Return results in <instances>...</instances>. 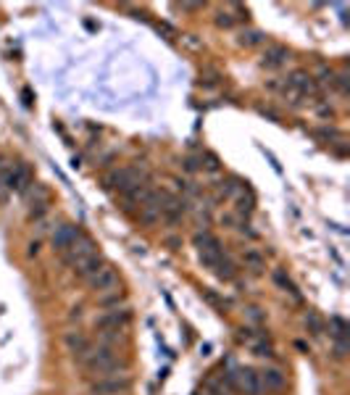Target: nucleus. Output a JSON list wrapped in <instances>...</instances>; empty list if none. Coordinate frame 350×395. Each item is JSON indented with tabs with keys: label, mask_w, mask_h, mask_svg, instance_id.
<instances>
[{
	"label": "nucleus",
	"mask_w": 350,
	"mask_h": 395,
	"mask_svg": "<svg viewBox=\"0 0 350 395\" xmlns=\"http://www.w3.org/2000/svg\"><path fill=\"white\" fill-rule=\"evenodd\" d=\"M76 364L82 366L90 374H98V377H116L127 372V361L116 353V348L111 345H101V343H90L85 351L74 358Z\"/></svg>",
	"instance_id": "f257e3e1"
},
{
	"label": "nucleus",
	"mask_w": 350,
	"mask_h": 395,
	"mask_svg": "<svg viewBox=\"0 0 350 395\" xmlns=\"http://www.w3.org/2000/svg\"><path fill=\"white\" fill-rule=\"evenodd\" d=\"M306 327L308 330H311V335H324V330H327V327H324V322H321L319 319V314H316V311H308L306 314Z\"/></svg>",
	"instance_id": "4be33fe9"
},
{
	"label": "nucleus",
	"mask_w": 350,
	"mask_h": 395,
	"mask_svg": "<svg viewBox=\"0 0 350 395\" xmlns=\"http://www.w3.org/2000/svg\"><path fill=\"white\" fill-rule=\"evenodd\" d=\"M121 337H124V332H119V330H98V343H101V345L116 348V343Z\"/></svg>",
	"instance_id": "aec40b11"
},
{
	"label": "nucleus",
	"mask_w": 350,
	"mask_h": 395,
	"mask_svg": "<svg viewBox=\"0 0 350 395\" xmlns=\"http://www.w3.org/2000/svg\"><path fill=\"white\" fill-rule=\"evenodd\" d=\"M285 90H295L298 95H313L316 92V82H313V77L308 72H292L287 77Z\"/></svg>",
	"instance_id": "9b49d317"
},
{
	"label": "nucleus",
	"mask_w": 350,
	"mask_h": 395,
	"mask_svg": "<svg viewBox=\"0 0 350 395\" xmlns=\"http://www.w3.org/2000/svg\"><path fill=\"white\" fill-rule=\"evenodd\" d=\"M253 205H256V201H253V195H250V190H240V195L234 198V211L243 216V219H248L250 214H253Z\"/></svg>",
	"instance_id": "f3484780"
},
{
	"label": "nucleus",
	"mask_w": 350,
	"mask_h": 395,
	"mask_svg": "<svg viewBox=\"0 0 350 395\" xmlns=\"http://www.w3.org/2000/svg\"><path fill=\"white\" fill-rule=\"evenodd\" d=\"M143 182H147V174L143 166H124V169H116V172H111L105 176V188L121 192V195H127V192L134 190Z\"/></svg>",
	"instance_id": "f03ea898"
},
{
	"label": "nucleus",
	"mask_w": 350,
	"mask_h": 395,
	"mask_svg": "<svg viewBox=\"0 0 350 395\" xmlns=\"http://www.w3.org/2000/svg\"><path fill=\"white\" fill-rule=\"evenodd\" d=\"M258 377H261L263 393H277V390H282V387H285V374H282L279 369H274V366H266V369H261V372H258Z\"/></svg>",
	"instance_id": "ddd939ff"
},
{
	"label": "nucleus",
	"mask_w": 350,
	"mask_h": 395,
	"mask_svg": "<svg viewBox=\"0 0 350 395\" xmlns=\"http://www.w3.org/2000/svg\"><path fill=\"white\" fill-rule=\"evenodd\" d=\"M253 353H256V356H261V358H271V356H274V348H271L261 335L258 343H253Z\"/></svg>",
	"instance_id": "b1692460"
},
{
	"label": "nucleus",
	"mask_w": 350,
	"mask_h": 395,
	"mask_svg": "<svg viewBox=\"0 0 350 395\" xmlns=\"http://www.w3.org/2000/svg\"><path fill=\"white\" fill-rule=\"evenodd\" d=\"M48 203H50L48 190L40 188V185H32L30 188V219H43L45 211H48Z\"/></svg>",
	"instance_id": "9d476101"
},
{
	"label": "nucleus",
	"mask_w": 350,
	"mask_h": 395,
	"mask_svg": "<svg viewBox=\"0 0 350 395\" xmlns=\"http://www.w3.org/2000/svg\"><path fill=\"white\" fill-rule=\"evenodd\" d=\"M27 253H30V256H37V253H40V243H37V240L30 243V250H27Z\"/></svg>",
	"instance_id": "7c9ffc66"
},
{
	"label": "nucleus",
	"mask_w": 350,
	"mask_h": 395,
	"mask_svg": "<svg viewBox=\"0 0 350 395\" xmlns=\"http://www.w3.org/2000/svg\"><path fill=\"white\" fill-rule=\"evenodd\" d=\"M63 343H66V348H69V353H72L74 358H76V356H79V353H82L90 345V340L85 337V332H79V330H72V332H66Z\"/></svg>",
	"instance_id": "2eb2a0df"
},
{
	"label": "nucleus",
	"mask_w": 350,
	"mask_h": 395,
	"mask_svg": "<svg viewBox=\"0 0 350 395\" xmlns=\"http://www.w3.org/2000/svg\"><path fill=\"white\" fill-rule=\"evenodd\" d=\"M124 301V293H119V290H114V293H105L101 295V306L108 311V308H119V303Z\"/></svg>",
	"instance_id": "5701e85b"
},
{
	"label": "nucleus",
	"mask_w": 350,
	"mask_h": 395,
	"mask_svg": "<svg viewBox=\"0 0 350 395\" xmlns=\"http://www.w3.org/2000/svg\"><path fill=\"white\" fill-rule=\"evenodd\" d=\"M274 282H277V285L282 287V290H285V293H290L292 298H298V301H300V295H298V287L292 285V279L287 277L285 272H274Z\"/></svg>",
	"instance_id": "412c9836"
},
{
	"label": "nucleus",
	"mask_w": 350,
	"mask_h": 395,
	"mask_svg": "<svg viewBox=\"0 0 350 395\" xmlns=\"http://www.w3.org/2000/svg\"><path fill=\"white\" fill-rule=\"evenodd\" d=\"M258 43H263V34L261 32H248V34H243L240 37V45H258Z\"/></svg>",
	"instance_id": "a878e982"
},
{
	"label": "nucleus",
	"mask_w": 350,
	"mask_h": 395,
	"mask_svg": "<svg viewBox=\"0 0 350 395\" xmlns=\"http://www.w3.org/2000/svg\"><path fill=\"white\" fill-rule=\"evenodd\" d=\"M69 319H72V322H74V319H82V308L74 306V308H72V314H69Z\"/></svg>",
	"instance_id": "c756f323"
},
{
	"label": "nucleus",
	"mask_w": 350,
	"mask_h": 395,
	"mask_svg": "<svg viewBox=\"0 0 350 395\" xmlns=\"http://www.w3.org/2000/svg\"><path fill=\"white\" fill-rule=\"evenodd\" d=\"M203 169H208V172H219V159H216L214 153H205V156H203Z\"/></svg>",
	"instance_id": "bb28decb"
},
{
	"label": "nucleus",
	"mask_w": 350,
	"mask_h": 395,
	"mask_svg": "<svg viewBox=\"0 0 350 395\" xmlns=\"http://www.w3.org/2000/svg\"><path fill=\"white\" fill-rule=\"evenodd\" d=\"M234 385H237V393L243 395H266L261 387V377H258V369L253 366H234Z\"/></svg>",
	"instance_id": "20e7f679"
},
{
	"label": "nucleus",
	"mask_w": 350,
	"mask_h": 395,
	"mask_svg": "<svg viewBox=\"0 0 350 395\" xmlns=\"http://www.w3.org/2000/svg\"><path fill=\"white\" fill-rule=\"evenodd\" d=\"M119 285V272L111 266V263H103V269L95 274V277L88 279V287L95 295H105V293H114Z\"/></svg>",
	"instance_id": "0eeeda50"
},
{
	"label": "nucleus",
	"mask_w": 350,
	"mask_h": 395,
	"mask_svg": "<svg viewBox=\"0 0 350 395\" xmlns=\"http://www.w3.org/2000/svg\"><path fill=\"white\" fill-rule=\"evenodd\" d=\"M245 266H250L253 272L263 269V256L261 253H256V250H248V253H245Z\"/></svg>",
	"instance_id": "393cba45"
},
{
	"label": "nucleus",
	"mask_w": 350,
	"mask_h": 395,
	"mask_svg": "<svg viewBox=\"0 0 350 395\" xmlns=\"http://www.w3.org/2000/svg\"><path fill=\"white\" fill-rule=\"evenodd\" d=\"M248 319H250V322H253V324H261L263 319H266V316H263V311H261V308H256V306H253V308H248Z\"/></svg>",
	"instance_id": "c85d7f7f"
},
{
	"label": "nucleus",
	"mask_w": 350,
	"mask_h": 395,
	"mask_svg": "<svg viewBox=\"0 0 350 395\" xmlns=\"http://www.w3.org/2000/svg\"><path fill=\"white\" fill-rule=\"evenodd\" d=\"M185 214H187V201L179 198V195L166 192V201L161 205V219L166 221V224H179Z\"/></svg>",
	"instance_id": "6e6552de"
},
{
	"label": "nucleus",
	"mask_w": 350,
	"mask_h": 395,
	"mask_svg": "<svg viewBox=\"0 0 350 395\" xmlns=\"http://www.w3.org/2000/svg\"><path fill=\"white\" fill-rule=\"evenodd\" d=\"M79 237H82V230H79L76 224H61V227H56V232L50 234V245H53V250L63 253V250L69 248L72 243H76Z\"/></svg>",
	"instance_id": "1a4fd4ad"
},
{
	"label": "nucleus",
	"mask_w": 350,
	"mask_h": 395,
	"mask_svg": "<svg viewBox=\"0 0 350 395\" xmlns=\"http://www.w3.org/2000/svg\"><path fill=\"white\" fill-rule=\"evenodd\" d=\"M95 253H98L95 243L90 240L88 234H82L76 243H72L69 248L61 253V259H63V263H66V266H72V269H74V266H79L82 261H88L90 256H95Z\"/></svg>",
	"instance_id": "39448f33"
},
{
	"label": "nucleus",
	"mask_w": 350,
	"mask_h": 395,
	"mask_svg": "<svg viewBox=\"0 0 350 395\" xmlns=\"http://www.w3.org/2000/svg\"><path fill=\"white\" fill-rule=\"evenodd\" d=\"M329 335L337 345H348V322L342 316H332L329 319Z\"/></svg>",
	"instance_id": "dca6fc26"
},
{
	"label": "nucleus",
	"mask_w": 350,
	"mask_h": 395,
	"mask_svg": "<svg viewBox=\"0 0 350 395\" xmlns=\"http://www.w3.org/2000/svg\"><path fill=\"white\" fill-rule=\"evenodd\" d=\"M132 324V311L130 308H108L95 319V330H119L124 332Z\"/></svg>",
	"instance_id": "423d86ee"
},
{
	"label": "nucleus",
	"mask_w": 350,
	"mask_h": 395,
	"mask_svg": "<svg viewBox=\"0 0 350 395\" xmlns=\"http://www.w3.org/2000/svg\"><path fill=\"white\" fill-rule=\"evenodd\" d=\"M290 59V50L285 48V45H271V48H266V53H263L261 59V66L263 69H279V66H285Z\"/></svg>",
	"instance_id": "f8f14e48"
},
{
	"label": "nucleus",
	"mask_w": 350,
	"mask_h": 395,
	"mask_svg": "<svg viewBox=\"0 0 350 395\" xmlns=\"http://www.w3.org/2000/svg\"><path fill=\"white\" fill-rule=\"evenodd\" d=\"M192 245H195V248H198V253H200V250H214V248H221V243L219 240H216V237H214V234L211 232H198L195 234V237H192Z\"/></svg>",
	"instance_id": "a211bd4d"
},
{
	"label": "nucleus",
	"mask_w": 350,
	"mask_h": 395,
	"mask_svg": "<svg viewBox=\"0 0 350 395\" xmlns=\"http://www.w3.org/2000/svg\"><path fill=\"white\" fill-rule=\"evenodd\" d=\"M103 263H105V261H103V256H101V253H95V256H90L88 261H82L79 266H74V274H76L79 279H85V282H88L90 277H95V274L101 272Z\"/></svg>",
	"instance_id": "4468645a"
},
{
	"label": "nucleus",
	"mask_w": 350,
	"mask_h": 395,
	"mask_svg": "<svg viewBox=\"0 0 350 395\" xmlns=\"http://www.w3.org/2000/svg\"><path fill=\"white\" fill-rule=\"evenodd\" d=\"M216 24H219V27H224V30H227V27H232V24H234L232 14H227V11H221V14L216 16Z\"/></svg>",
	"instance_id": "cd10ccee"
},
{
	"label": "nucleus",
	"mask_w": 350,
	"mask_h": 395,
	"mask_svg": "<svg viewBox=\"0 0 350 395\" xmlns=\"http://www.w3.org/2000/svg\"><path fill=\"white\" fill-rule=\"evenodd\" d=\"M214 274H216L219 279H224V282H232V279L237 277V269H234V263L229 261L227 256H224V259H221V261L214 266Z\"/></svg>",
	"instance_id": "6ab92c4d"
},
{
	"label": "nucleus",
	"mask_w": 350,
	"mask_h": 395,
	"mask_svg": "<svg viewBox=\"0 0 350 395\" xmlns=\"http://www.w3.org/2000/svg\"><path fill=\"white\" fill-rule=\"evenodd\" d=\"M132 390V380L127 374L116 377H98L90 382V395H127Z\"/></svg>",
	"instance_id": "7ed1b4c3"
}]
</instances>
